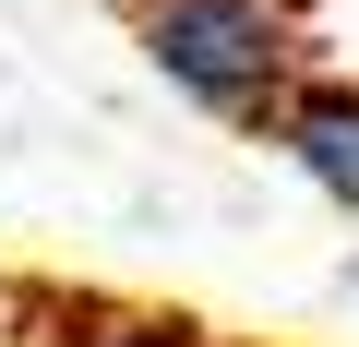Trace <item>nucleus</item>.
<instances>
[{
	"label": "nucleus",
	"instance_id": "1",
	"mask_svg": "<svg viewBox=\"0 0 359 347\" xmlns=\"http://www.w3.org/2000/svg\"><path fill=\"white\" fill-rule=\"evenodd\" d=\"M132 48L168 96H192L204 120L228 132H264L287 120V96L311 84V25L299 0H132Z\"/></svg>",
	"mask_w": 359,
	"mask_h": 347
},
{
	"label": "nucleus",
	"instance_id": "3",
	"mask_svg": "<svg viewBox=\"0 0 359 347\" xmlns=\"http://www.w3.org/2000/svg\"><path fill=\"white\" fill-rule=\"evenodd\" d=\"M120 13H132V0H120Z\"/></svg>",
	"mask_w": 359,
	"mask_h": 347
},
{
	"label": "nucleus",
	"instance_id": "2",
	"mask_svg": "<svg viewBox=\"0 0 359 347\" xmlns=\"http://www.w3.org/2000/svg\"><path fill=\"white\" fill-rule=\"evenodd\" d=\"M276 156L299 168L323 204L359 216V84H347V72H311V84L287 96V120H276Z\"/></svg>",
	"mask_w": 359,
	"mask_h": 347
}]
</instances>
